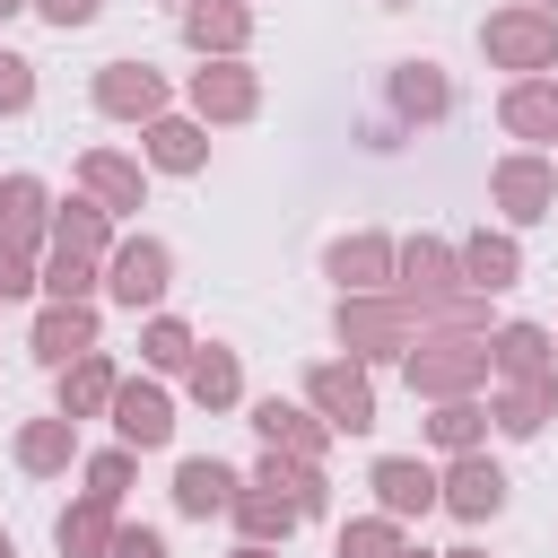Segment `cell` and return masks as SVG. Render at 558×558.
Segmentation results:
<instances>
[{
    "instance_id": "cb8c5ba5",
    "label": "cell",
    "mask_w": 558,
    "mask_h": 558,
    "mask_svg": "<svg viewBox=\"0 0 558 558\" xmlns=\"http://www.w3.org/2000/svg\"><path fill=\"white\" fill-rule=\"evenodd\" d=\"M52 253L105 262V253H113V209H105V201H70V209H52Z\"/></svg>"
},
{
    "instance_id": "52a82bcc",
    "label": "cell",
    "mask_w": 558,
    "mask_h": 558,
    "mask_svg": "<svg viewBox=\"0 0 558 558\" xmlns=\"http://www.w3.org/2000/svg\"><path fill=\"white\" fill-rule=\"evenodd\" d=\"M488 192H497V209H506L514 227H532V218H549V209H558V166H549V157H532V148H514V157H497Z\"/></svg>"
},
{
    "instance_id": "b9f144b4",
    "label": "cell",
    "mask_w": 558,
    "mask_h": 558,
    "mask_svg": "<svg viewBox=\"0 0 558 558\" xmlns=\"http://www.w3.org/2000/svg\"><path fill=\"white\" fill-rule=\"evenodd\" d=\"M35 288V253H9L0 244V296H26Z\"/></svg>"
},
{
    "instance_id": "5bb4252c",
    "label": "cell",
    "mask_w": 558,
    "mask_h": 558,
    "mask_svg": "<svg viewBox=\"0 0 558 558\" xmlns=\"http://www.w3.org/2000/svg\"><path fill=\"white\" fill-rule=\"evenodd\" d=\"M366 488H375V506H384L392 523H410V514L436 506V471H427L418 453H384V462L366 471Z\"/></svg>"
},
{
    "instance_id": "9a60e30c",
    "label": "cell",
    "mask_w": 558,
    "mask_h": 558,
    "mask_svg": "<svg viewBox=\"0 0 558 558\" xmlns=\"http://www.w3.org/2000/svg\"><path fill=\"white\" fill-rule=\"evenodd\" d=\"M488 366H497L506 384H532V375H558V340H549L541 323H497V331H488Z\"/></svg>"
},
{
    "instance_id": "5b68a950",
    "label": "cell",
    "mask_w": 558,
    "mask_h": 558,
    "mask_svg": "<svg viewBox=\"0 0 558 558\" xmlns=\"http://www.w3.org/2000/svg\"><path fill=\"white\" fill-rule=\"evenodd\" d=\"M453 288H471V279H462V253H453L445 235H410V244L392 253V296H410L418 314L445 305Z\"/></svg>"
},
{
    "instance_id": "836d02e7",
    "label": "cell",
    "mask_w": 558,
    "mask_h": 558,
    "mask_svg": "<svg viewBox=\"0 0 558 558\" xmlns=\"http://www.w3.org/2000/svg\"><path fill=\"white\" fill-rule=\"evenodd\" d=\"M418 323H436V331H462V340H488V296L480 288H453L445 305H427Z\"/></svg>"
},
{
    "instance_id": "ab89813d",
    "label": "cell",
    "mask_w": 558,
    "mask_h": 558,
    "mask_svg": "<svg viewBox=\"0 0 558 558\" xmlns=\"http://www.w3.org/2000/svg\"><path fill=\"white\" fill-rule=\"evenodd\" d=\"M105 558H166V541L148 532V523H113V549Z\"/></svg>"
},
{
    "instance_id": "8d00e7d4",
    "label": "cell",
    "mask_w": 558,
    "mask_h": 558,
    "mask_svg": "<svg viewBox=\"0 0 558 558\" xmlns=\"http://www.w3.org/2000/svg\"><path fill=\"white\" fill-rule=\"evenodd\" d=\"M192 349H201V340H192V331H183V323H174V314H157V323H148V331H140V357H148V366H157V375H166V366H183V357H192Z\"/></svg>"
},
{
    "instance_id": "3957f363",
    "label": "cell",
    "mask_w": 558,
    "mask_h": 558,
    "mask_svg": "<svg viewBox=\"0 0 558 558\" xmlns=\"http://www.w3.org/2000/svg\"><path fill=\"white\" fill-rule=\"evenodd\" d=\"M480 52H488L497 70H514V78H541V70H558V17L532 9V0L488 9V17H480Z\"/></svg>"
},
{
    "instance_id": "bcb514c9",
    "label": "cell",
    "mask_w": 558,
    "mask_h": 558,
    "mask_svg": "<svg viewBox=\"0 0 558 558\" xmlns=\"http://www.w3.org/2000/svg\"><path fill=\"white\" fill-rule=\"evenodd\" d=\"M532 9H549V17H558V0H532Z\"/></svg>"
},
{
    "instance_id": "9c48e42d",
    "label": "cell",
    "mask_w": 558,
    "mask_h": 558,
    "mask_svg": "<svg viewBox=\"0 0 558 558\" xmlns=\"http://www.w3.org/2000/svg\"><path fill=\"white\" fill-rule=\"evenodd\" d=\"M253 105H262V78L244 61H201L192 70V113L201 122H253Z\"/></svg>"
},
{
    "instance_id": "7402d4cb",
    "label": "cell",
    "mask_w": 558,
    "mask_h": 558,
    "mask_svg": "<svg viewBox=\"0 0 558 558\" xmlns=\"http://www.w3.org/2000/svg\"><path fill=\"white\" fill-rule=\"evenodd\" d=\"M453 253H462V279H471L480 296H497V288L523 279V244H514V235H488V227H480V235H462Z\"/></svg>"
},
{
    "instance_id": "7c38bea8",
    "label": "cell",
    "mask_w": 558,
    "mask_h": 558,
    "mask_svg": "<svg viewBox=\"0 0 558 558\" xmlns=\"http://www.w3.org/2000/svg\"><path fill=\"white\" fill-rule=\"evenodd\" d=\"M26 349L61 375L70 357H87V349H96V305H87V296H78V305H61V296H52V305L35 314V331H26Z\"/></svg>"
},
{
    "instance_id": "74e56055",
    "label": "cell",
    "mask_w": 558,
    "mask_h": 558,
    "mask_svg": "<svg viewBox=\"0 0 558 558\" xmlns=\"http://www.w3.org/2000/svg\"><path fill=\"white\" fill-rule=\"evenodd\" d=\"M87 488L122 506V488H131V445H113V453H96V462H87Z\"/></svg>"
},
{
    "instance_id": "4fadbf2b",
    "label": "cell",
    "mask_w": 558,
    "mask_h": 558,
    "mask_svg": "<svg viewBox=\"0 0 558 558\" xmlns=\"http://www.w3.org/2000/svg\"><path fill=\"white\" fill-rule=\"evenodd\" d=\"M113 427H122L131 453H157V445L174 436V401H166V384H113Z\"/></svg>"
},
{
    "instance_id": "ac0fdd59",
    "label": "cell",
    "mask_w": 558,
    "mask_h": 558,
    "mask_svg": "<svg viewBox=\"0 0 558 558\" xmlns=\"http://www.w3.org/2000/svg\"><path fill=\"white\" fill-rule=\"evenodd\" d=\"M392 253L401 244H384V235H340L323 253V270L340 279V296H366V288H392Z\"/></svg>"
},
{
    "instance_id": "f1b7e54d",
    "label": "cell",
    "mask_w": 558,
    "mask_h": 558,
    "mask_svg": "<svg viewBox=\"0 0 558 558\" xmlns=\"http://www.w3.org/2000/svg\"><path fill=\"white\" fill-rule=\"evenodd\" d=\"M52 541H61V558H105L113 549V497H78V506H61V523H52Z\"/></svg>"
},
{
    "instance_id": "7bdbcfd3",
    "label": "cell",
    "mask_w": 558,
    "mask_h": 558,
    "mask_svg": "<svg viewBox=\"0 0 558 558\" xmlns=\"http://www.w3.org/2000/svg\"><path fill=\"white\" fill-rule=\"evenodd\" d=\"M235 558H279V549L270 541H235Z\"/></svg>"
},
{
    "instance_id": "681fc988",
    "label": "cell",
    "mask_w": 558,
    "mask_h": 558,
    "mask_svg": "<svg viewBox=\"0 0 558 558\" xmlns=\"http://www.w3.org/2000/svg\"><path fill=\"white\" fill-rule=\"evenodd\" d=\"M384 9H410V0H384Z\"/></svg>"
},
{
    "instance_id": "f35d334b",
    "label": "cell",
    "mask_w": 558,
    "mask_h": 558,
    "mask_svg": "<svg viewBox=\"0 0 558 558\" xmlns=\"http://www.w3.org/2000/svg\"><path fill=\"white\" fill-rule=\"evenodd\" d=\"M26 105H35V61L0 52V113H26Z\"/></svg>"
},
{
    "instance_id": "44dd1931",
    "label": "cell",
    "mask_w": 558,
    "mask_h": 558,
    "mask_svg": "<svg viewBox=\"0 0 558 558\" xmlns=\"http://www.w3.org/2000/svg\"><path fill=\"white\" fill-rule=\"evenodd\" d=\"M392 113H401V122H445V113H453V78H445L436 61H401V70H392Z\"/></svg>"
},
{
    "instance_id": "f6af8a7d",
    "label": "cell",
    "mask_w": 558,
    "mask_h": 558,
    "mask_svg": "<svg viewBox=\"0 0 558 558\" xmlns=\"http://www.w3.org/2000/svg\"><path fill=\"white\" fill-rule=\"evenodd\" d=\"M445 558H480V549H445Z\"/></svg>"
},
{
    "instance_id": "8992f818",
    "label": "cell",
    "mask_w": 558,
    "mask_h": 558,
    "mask_svg": "<svg viewBox=\"0 0 558 558\" xmlns=\"http://www.w3.org/2000/svg\"><path fill=\"white\" fill-rule=\"evenodd\" d=\"M105 288L140 314V305H157V296L174 288V253H166L157 235H122V244L105 253Z\"/></svg>"
},
{
    "instance_id": "60d3db41",
    "label": "cell",
    "mask_w": 558,
    "mask_h": 558,
    "mask_svg": "<svg viewBox=\"0 0 558 558\" xmlns=\"http://www.w3.org/2000/svg\"><path fill=\"white\" fill-rule=\"evenodd\" d=\"M26 9H44V17L61 26V35H70V26H96V17H105V0H26Z\"/></svg>"
},
{
    "instance_id": "277c9868",
    "label": "cell",
    "mask_w": 558,
    "mask_h": 558,
    "mask_svg": "<svg viewBox=\"0 0 558 558\" xmlns=\"http://www.w3.org/2000/svg\"><path fill=\"white\" fill-rule=\"evenodd\" d=\"M305 401H314V418H323V427L366 436V427H375V384H366V357H323V366H305Z\"/></svg>"
},
{
    "instance_id": "30bf717a",
    "label": "cell",
    "mask_w": 558,
    "mask_h": 558,
    "mask_svg": "<svg viewBox=\"0 0 558 558\" xmlns=\"http://www.w3.org/2000/svg\"><path fill=\"white\" fill-rule=\"evenodd\" d=\"M96 113H113V122H157V113H166V78H157L148 61H105V70H96Z\"/></svg>"
},
{
    "instance_id": "f907efd6",
    "label": "cell",
    "mask_w": 558,
    "mask_h": 558,
    "mask_svg": "<svg viewBox=\"0 0 558 558\" xmlns=\"http://www.w3.org/2000/svg\"><path fill=\"white\" fill-rule=\"evenodd\" d=\"M0 305H9V296H0Z\"/></svg>"
},
{
    "instance_id": "4316f807",
    "label": "cell",
    "mask_w": 558,
    "mask_h": 558,
    "mask_svg": "<svg viewBox=\"0 0 558 558\" xmlns=\"http://www.w3.org/2000/svg\"><path fill=\"white\" fill-rule=\"evenodd\" d=\"M262 488H279L296 514H323L331 506V480H323V462H305V453H262V471H253Z\"/></svg>"
},
{
    "instance_id": "d590c367",
    "label": "cell",
    "mask_w": 558,
    "mask_h": 558,
    "mask_svg": "<svg viewBox=\"0 0 558 558\" xmlns=\"http://www.w3.org/2000/svg\"><path fill=\"white\" fill-rule=\"evenodd\" d=\"M35 288H44V296H61V305H78V296L96 288V262H78V253H44Z\"/></svg>"
},
{
    "instance_id": "1f68e13d",
    "label": "cell",
    "mask_w": 558,
    "mask_h": 558,
    "mask_svg": "<svg viewBox=\"0 0 558 558\" xmlns=\"http://www.w3.org/2000/svg\"><path fill=\"white\" fill-rule=\"evenodd\" d=\"M183 375H192V401H201V410H235V401H244V366H235V349H218V340L192 349Z\"/></svg>"
},
{
    "instance_id": "4dcf8cb0",
    "label": "cell",
    "mask_w": 558,
    "mask_h": 558,
    "mask_svg": "<svg viewBox=\"0 0 558 558\" xmlns=\"http://www.w3.org/2000/svg\"><path fill=\"white\" fill-rule=\"evenodd\" d=\"M78 183H87V201H105L113 218H122V209H140V192H148V183H140V166H131V157H113V148H87V157H78Z\"/></svg>"
},
{
    "instance_id": "603a6c76",
    "label": "cell",
    "mask_w": 558,
    "mask_h": 558,
    "mask_svg": "<svg viewBox=\"0 0 558 558\" xmlns=\"http://www.w3.org/2000/svg\"><path fill=\"white\" fill-rule=\"evenodd\" d=\"M497 122L514 140H558V78H514L497 96Z\"/></svg>"
},
{
    "instance_id": "6da1fadb",
    "label": "cell",
    "mask_w": 558,
    "mask_h": 558,
    "mask_svg": "<svg viewBox=\"0 0 558 558\" xmlns=\"http://www.w3.org/2000/svg\"><path fill=\"white\" fill-rule=\"evenodd\" d=\"M401 366H410V392L418 401H462V392H480L488 384V340H462V331H418L410 349H401Z\"/></svg>"
},
{
    "instance_id": "484cf974",
    "label": "cell",
    "mask_w": 558,
    "mask_h": 558,
    "mask_svg": "<svg viewBox=\"0 0 558 558\" xmlns=\"http://www.w3.org/2000/svg\"><path fill=\"white\" fill-rule=\"evenodd\" d=\"M70 453H78V418H26L17 427V471H35V480H52V471H70Z\"/></svg>"
},
{
    "instance_id": "d4e9b609",
    "label": "cell",
    "mask_w": 558,
    "mask_h": 558,
    "mask_svg": "<svg viewBox=\"0 0 558 558\" xmlns=\"http://www.w3.org/2000/svg\"><path fill=\"white\" fill-rule=\"evenodd\" d=\"M113 357L105 349H87V357H70L61 366V418H96V410H113Z\"/></svg>"
},
{
    "instance_id": "83f0119b",
    "label": "cell",
    "mask_w": 558,
    "mask_h": 558,
    "mask_svg": "<svg viewBox=\"0 0 558 558\" xmlns=\"http://www.w3.org/2000/svg\"><path fill=\"white\" fill-rule=\"evenodd\" d=\"M227 514H235V532H244V541H270V549H279V541H288V532L305 523V514H296V506H288L279 488H262V480H244Z\"/></svg>"
},
{
    "instance_id": "ffe728a7",
    "label": "cell",
    "mask_w": 558,
    "mask_h": 558,
    "mask_svg": "<svg viewBox=\"0 0 558 558\" xmlns=\"http://www.w3.org/2000/svg\"><path fill=\"white\" fill-rule=\"evenodd\" d=\"M148 166L201 174V166H209V122H201V113H157V122H148Z\"/></svg>"
},
{
    "instance_id": "e0dca14e",
    "label": "cell",
    "mask_w": 558,
    "mask_h": 558,
    "mask_svg": "<svg viewBox=\"0 0 558 558\" xmlns=\"http://www.w3.org/2000/svg\"><path fill=\"white\" fill-rule=\"evenodd\" d=\"M44 235H52V192H44L35 174H9V183H0V244H9V253H35Z\"/></svg>"
},
{
    "instance_id": "ee69618b",
    "label": "cell",
    "mask_w": 558,
    "mask_h": 558,
    "mask_svg": "<svg viewBox=\"0 0 558 558\" xmlns=\"http://www.w3.org/2000/svg\"><path fill=\"white\" fill-rule=\"evenodd\" d=\"M0 558H17V541H9V532H0Z\"/></svg>"
},
{
    "instance_id": "f546056e",
    "label": "cell",
    "mask_w": 558,
    "mask_h": 558,
    "mask_svg": "<svg viewBox=\"0 0 558 558\" xmlns=\"http://www.w3.org/2000/svg\"><path fill=\"white\" fill-rule=\"evenodd\" d=\"M488 418H497L506 436H541V427L558 418V375H532V384H506V392L488 401Z\"/></svg>"
},
{
    "instance_id": "d6986e66",
    "label": "cell",
    "mask_w": 558,
    "mask_h": 558,
    "mask_svg": "<svg viewBox=\"0 0 558 558\" xmlns=\"http://www.w3.org/2000/svg\"><path fill=\"white\" fill-rule=\"evenodd\" d=\"M235 488H244V471H227L218 453L174 462V506H183V514H201V523H209V514H227V506H235Z\"/></svg>"
},
{
    "instance_id": "7dc6e473",
    "label": "cell",
    "mask_w": 558,
    "mask_h": 558,
    "mask_svg": "<svg viewBox=\"0 0 558 558\" xmlns=\"http://www.w3.org/2000/svg\"><path fill=\"white\" fill-rule=\"evenodd\" d=\"M9 9H26V0H0V17H9Z\"/></svg>"
},
{
    "instance_id": "2e32d148",
    "label": "cell",
    "mask_w": 558,
    "mask_h": 558,
    "mask_svg": "<svg viewBox=\"0 0 558 558\" xmlns=\"http://www.w3.org/2000/svg\"><path fill=\"white\" fill-rule=\"evenodd\" d=\"M253 436L270 445V453H305V462H323V445H331V427L314 418V410H296V401H253Z\"/></svg>"
},
{
    "instance_id": "8fae6325",
    "label": "cell",
    "mask_w": 558,
    "mask_h": 558,
    "mask_svg": "<svg viewBox=\"0 0 558 558\" xmlns=\"http://www.w3.org/2000/svg\"><path fill=\"white\" fill-rule=\"evenodd\" d=\"M183 44L201 61H235L253 44V9L244 0H183Z\"/></svg>"
},
{
    "instance_id": "c3c4849f",
    "label": "cell",
    "mask_w": 558,
    "mask_h": 558,
    "mask_svg": "<svg viewBox=\"0 0 558 558\" xmlns=\"http://www.w3.org/2000/svg\"><path fill=\"white\" fill-rule=\"evenodd\" d=\"M401 558H427V549H401Z\"/></svg>"
},
{
    "instance_id": "7a4b0ae2",
    "label": "cell",
    "mask_w": 558,
    "mask_h": 558,
    "mask_svg": "<svg viewBox=\"0 0 558 558\" xmlns=\"http://www.w3.org/2000/svg\"><path fill=\"white\" fill-rule=\"evenodd\" d=\"M331 331H340L349 357H401V349L418 340V305L392 296V288H366V296H340Z\"/></svg>"
},
{
    "instance_id": "ba28073f",
    "label": "cell",
    "mask_w": 558,
    "mask_h": 558,
    "mask_svg": "<svg viewBox=\"0 0 558 558\" xmlns=\"http://www.w3.org/2000/svg\"><path fill=\"white\" fill-rule=\"evenodd\" d=\"M436 506H445V514H462V523H488V514L506 506V471L471 445V453H453V462L436 471Z\"/></svg>"
},
{
    "instance_id": "d6a6232c",
    "label": "cell",
    "mask_w": 558,
    "mask_h": 558,
    "mask_svg": "<svg viewBox=\"0 0 558 558\" xmlns=\"http://www.w3.org/2000/svg\"><path fill=\"white\" fill-rule=\"evenodd\" d=\"M480 436H488V410H480L471 392H462V401H436V418H427V445H436V453H471Z\"/></svg>"
},
{
    "instance_id": "e575fe53",
    "label": "cell",
    "mask_w": 558,
    "mask_h": 558,
    "mask_svg": "<svg viewBox=\"0 0 558 558\" xmlns=\"http://www.w3.org/2000/svg\"><path fill=\"white\" fill-rule=\"evenodd\" d=\"M410 541H401V523L392 514H357L349 532H340V558H401Z\"/></svg>"
}]
</instances>
